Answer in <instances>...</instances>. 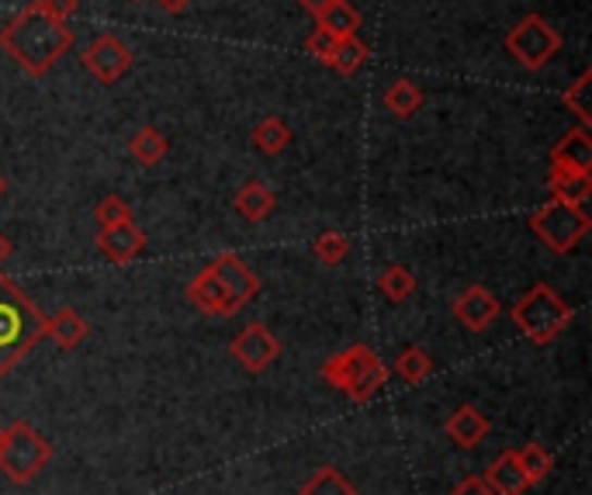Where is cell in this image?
Returning a JSON list of instances; mask_svg holds the SVG:
<instances>
[{
	"instance_id": "obj_15",
	"label": "cell",
	"mask_w": 592,
	"mask_h": 495,
	"mask_svg": "<svg viewBox=\"0 0 592 495\" xmlns=\"http://www.w3.org/2000/svg\"><path fill=\"white\" fill-rule=\"evenodd\" d=\"M551 166L589 174V170H592V132L585 125L568 128L565 136L555 146H551Z\"/></svg>"
},
{
	"instance_id": "obj_39",
	"label": "cell",
	"mask_w": 592,
	"mask_h": 495,
	"mask_svg": "<svg viewBox=\"0 0 592 495\" xmlns=\"http://www.w3.org/2000/svg\"><path fill=\"white\" fill-rule=\"evenodd\" d=\"M132 4H146V0H132Z\"/></svg>"
},
{
	"instance_id": "obj_31",
	"label": "cell",
	"mask_w": 592,
	"mask_h": 495,
	"mask_svg": "<svg viewBox=\"0 0 592 495\" xmlns=\"http://www.w3.org/2000/svg\"><path fill=\"white\" fill-rule=\"evenodd\" d=\"M94 222H98L101 228L119 225V222H132V205L122 195H104L98 201V208H94Z\"/></svg>"
},
{
	"instance_id": "obj_8",
	"label": "cell",
	"mask_w": 592,
	"mask_h": 495,
	"mask_svg": "<svg viewBox=\"0 0 592 495\" xmlns=\"http://www.w3.org/2000/svg\"><path fill=\"white\" fill-rule=\"evenodd\" d=\"M81 63H84V70L94 76V81L111 87V84H119L122 76L132 70L136 55H132V49L122 42L119 35H98V38H90V42L84 46Z\"/></svg>"
},
{
	"instance_id": "obj_16",
	"label": "cell",
	"mask_w": 592,
	"mask_h": 495,
	"mask_svg": "<svg viewBox=\"0 0 592 495\" xmlns=\"http://www.w3.org/2000/svg\"><path fill=\"white\" fill-rule=\"evenodd\" d=\"M495 495H523L527 488H530V482H527V474H523V468H520V461H517V450H503L495 461L489 465V471H485V479H482Z\"/></svg>"
},
{
	"instance_id": "obj_37",
	"label": "cell",
	"mask_w": 592,
	"mask_h": 495,
	"mask_svg": "<svg viewBox=\"0 0 592 495\" xmlns=\"http://www.w3.org/2000/svg\"><path fill=\"white\" fill-rule=\"evenodd\" d=\"M11 257H14V243H11V239H8L4 233H0V267H4V263H8Z\"/></svg>"
},
{
	"instance_id": "obj_32",
	"label": "cell",
	"mask_w": 592,
	"mask_h": 495,
	"mask_svg": "<svg viewBox=\"0 0 592 495\" xmlns=\"http://www.w3.org/2000/svg\"><path fill=\"white\" fill-rule=\"evenodd\" d=\"M333 42H336L333 35H326V32H322V28H316V32H312L309 38H305V52H309V55H316L319 63H326V60H330V52H333Z\"/></svg>"
},
{
	"instance_id": "obj_30",
	"label": "cell",
	"mask_w": 592,
	"mask_h": 495,
	"mask_svg": "<svg viewBox=\"0 0 592 495\" xmlns=\"http://www.w3.org/2000/svg\"><path fill=\"white\" fill-rule=\"evenodd\" d=\"M589 81H592V73L585 70L582 76H579V81L576 84H571L568 90H565V108L571 111V114H576V119H579V125H592V111H589Z\"/></svg>"
},
{
	"instance_id": "obj_11",
	"label": "cell",
	"mask_w": 592,
	"mask_h": 495,
	"mask_svg": "<svg viewBox=\"0 0 592 495\" xmlns=\"http://www.w3.org/2000/svg\"><path fill=\"white\" fill-rule=\"evenodd\" d=\"M499 312H503L499 298H495L489 288H482V284H468V288L461 292V298L454 301V319L471 333L489 330L492 322L499 319Z\"/></svg>"
},
{
	"instance_id": "obj_5",
	"label": "cell",
	"mask_w": 592,
	"mask_h": 495,
	"mask_svg": "<svg viewBox=\"0 0 592 495\" xmlns=\"http://www.w3.org/2000/svg\"><path fill=\"white\" fill-rule=\"evenodd\" d=\"M571 319H576V309H571L551 284H533V288L513 305V322H517L520 333L533 343V347L555 343L568 330Z\"/></svg>"
},
{
	"instance_id": "obj_34",
	"label": "cell",
	"mask_w": 592,
	"mask_h": 495,
	"mask_svg": "<svg viewBox=\"0 0 592 495\" xmlns=\"http://www.w3.org/2000/svg\"><path fill=\"white\" fill-rule=\"evenodd\" d=\"M451 495H495V492H492L482 479H474V474H471V479H465Z\"/></svg>"
},
{
	"instance_id": "obj_25",
	"label": "cell",
	"mask_w": 592,
	"mask_h": 495,
	"mask_svg": "<svg viewBox=\"0 0 592 495\" xmlns=\"http://www.w3.org/2000/svg\"><path fill=\"white\" fill-rule=\"evenodd\" d=\"M298 495H357V485L340 468L326 465V468H319L312 479L298 488Z\"/></svg>"
},
{
	"instance_id": "obj_26",
	"label": "cell",
	"mask_w": 592,
	"mask_h": 495,
	"mask_svg": "<svg viewBox=\"0 0 592 495\" xmlns=\"http://www.w3.org/2000/svg\"><path fill=\"white\" fill-rule=\"evenodd\" d=\"M378 288H381V295H385L388 301L403 305V301H409L416 295V274L409 271V267H403V263H392V267L381 271Z\"/></svg>"
},
{
	"instance_id": "obj_38",
	"label": "cell",
	"mask_w": 592,
	"mask_h": 495,
	"mask_svg": "<svg viewBox=\"0 0 592 495\" xmlns=\"http://www.w3.org/2000/svg\"><path fill=\"white\" fill-rule=\"evenodd\" d=\"M4 190H8V181H4V174H0V198H4Z\"/></svg>"
},
{
	"instance_id": "obj_23",
	"label": "cell",
	"mask_w": 592,
	"mask_h": 495,
	"mask_svg": "<svg viewBox=\"0 0 592 495\" xmlns=\"http://www.w3.org/2000/svg\"><path fill=\"white\" fill-rule=\"evenodd\" d=\"M250 143L263 152V157H278V152H284L292 146V128L271 114V119H263V122L254 125Z\"/></svg>"
},
{
	"instance_id": "obj_12",
	"label": "cell",
	"mask_w": 592,
	"mask_h": 495,
	"mask_svg": "<svg viewBox=\"0 0 592 495\" xmlns=\"http://www.w3.org/2000/svg\"><path fill=\"white\" fill-rule=\"evenodd\" d=\"M187 301L195 305L201 315H208V319H233L239 312V305L225 295V288L215 281V274L208 271V267H205L201 274L190 277V284H187Z\"/></svg>"
},
{
	"instance_id": "obj_24",
	"label": "cell",
	"mask_w": 592,
	"mask_h": 495,
	"mask_svg": "<svg viewBox=\"0 0 592 495\" xmlns=\"http://www.w3.org/2000/svg\"><path fill=\"white\" fill-rule=\"evenodd\" d=\"M385 108L395 114V119H403V122H409L412 114L423 108V90H419L412 81H395V84H388V90H385Z\"/></svg>"
},
{
	"instance_id": "obj_14",
	"label": "cell",
	"mask_w": 592,
	"mask_h": 495,
	"mask_svg": "<svg viewBox=\"0 0 592 495\" xmlns=\"http://www.w3.org/2000/svg\"><path fill=\"white\" fill-rule=\"evenodd\" d=\"M444 433H447V441L457 444L461 450H474L479 447L485 436L492 433V419L479 409V406H457L451 416H447V423H444Z\"/></svg>"
},
{
	"instance_id": "obj_2",
	"label": "cell",
	"mask_w": 592,
	"mask_h": 495,
	"mask_svg": "<svg viewBox=\"0 0 592 495\" xmlns=\"http://www.w3.org/2000/svg\"><path fill=\"white\" fill-rule=\"evenodd\" d=\"M42 336H46L42 309L11 277L0 274V378L22 364Z\"/></svg>"
},
{
	"instance_id": "obj_19",
	"label": "cell",
	"mask_w": 592,
	"mask_h": 495,
	"mask_svg": "<svg viewBox=\"0 0 592 495\" xmlns=\"http://www.w3.org/2000/svg\"><path fill=\"white\" fill-rule=\"evenodd\" d=\"M87 322H84V315L76 312V309H60L55 315H49L46 319V336L55 343L60 350H76L81 343L87 339Z\"/></svg>"
},
{
	"instance_id": "obj_33",
	"label": "cell",
	"mask_w": 592,
	"mask_h": 495,
	"mask_svg": "<svg viewBox=\"0 0 592 495\" xmlns=\"http://www.w3.org/2000/svg\"><path fill=\"white\" fill-rule=\"evenodd\" d=\"M38 8L49 11L52 17H60V22H66V17L81 11V0H38Z\"/></svg>"
},
{
	"instance_id": "obj_36",
	"label": "cell",
	"mask_w": 592,
	"mask_h": 495,
	"mask_svg": "<svg viewBox=\"0 0 592 495\" xmlns=\"http://www.w3.org/2000/svg\"><path fill=\"white\" fill-rule=\"evenodd\" d=\"M326 4H330V0H298V8H301V11H309L312 17H319Z\"/></svg>"
},
{
	"instance_id": "obj_3",
	"label": "cell",
	"mask_w": 592,
	"mask_h": 495,
	"mask_svg": "<svg viewBox=\"0 0 592 495\" xmlns=\"http://www.w3.org/2000/svg\"><path fill=\"white\" fill-rule=\"evenodd\" d=\"M388 374H392L388 364L368 347V343H354V347L333 354L326 364H322V378H326L336 392L354 398L357 406L371 403V398L385 388Z\"/></svg>"
},
{
	"instance_id": "obj_28",
	"label": "cell",
	"mask_w": 592,
	"mask_h": 495,
	"mask_svg": "<svg viewBox=\"0 0 592 495\" xmlns=\"http://www.w3.org/2000/svg\"><path fill=\"white\" fill-rule=\"evenodd\" d=\"M395 374L409 381V385H419V381H427L433 374V357L423 347H406L395 360Z\"/></svg>"
},
{
	"instance_id": "obj_22",
	"label": "cell",
	"mask_w": 592,
	"mask_h": 495,
	"mask_svg": "<svg viewBox=\"0 0 592 495\" xmlns=\"http://www.w3.org/2000/svg\"><path fill=\"white\" fill-rule=\"evenodd\" d=\"M319 28L333 35V38H343V35H357L360 28V11L354 4H347V0H330L326 8H322V14L316 17Z\"/></svg>"
},
{
	"instance_id": "obj_21",
	"label": "cell",
	"mask_w": 592,
	"mask_h": 495,
	"mask_svg": "<svg viewBox=\"0 0 592 495\" xmlns=\"http://www.w3.org/2000/svg\"><path fill=\"white\" fill-rule=\"evenodd\" d=\"M166 149H170L166 136L152 125H143L136 136L128 139V152L139 166H160L166 160Z\"/></svg>"
},
{
	"instance_id": "obj_13",
	"label": "cell",
	"mask_w": 592,
	"mask_h": 495,
	"mask_svg": "<svg viewBox=\"0 0 592 495\" xmlns=\"http://www.w3.org/2000/svg\"><path fill=\"white\" fill-rule=\"evenodd\" d=\"M98 250L108 263H132L136 257H143L146 250V233L132 222H119V225H108L98 233Z\"/></svg>"
},
{
	"instance_id": "obj_29",
	"label": "cell",
	"mask_w": 592,
	"mask_h": 495,
	"mask_svg": "<svg viewBox=\"0 0 592 495\" xmlns=\"http://www.w3.org/2000/svg\"><path fill=\"white\" fill-rule=\"evenodd\" d=\"M312 253L319 263H326V267H340L343 260L350 257V239L336 233V228H326V233H319L312 239Z\"/></svg>"
},
{
	"instance_id": "obj_4",
	"label": "cell",
	"mask_w": 592,
	"mask_h": 495,
	"mask_svg": "<svg viewBox=\"0 0 592 495\" xmlns=\"http://www.w3.org/2000/svg\"><path fill=\"white\" fill-rule=\"evenodd\" d=\"M52 465V444L28 419H14L0 430V474L11 485H32Z\"/></svg>"
},
{
	"instance_id": "obj_35",
	"label": "cell",
	"mask_w": 592,
	"mask_h": 495,
	"mask_svg": "<svg viewBox=\"0 0 592 495\" xmlns=\"http://www.w3.org/2000/svg\"><path fill=\"white\" fill-rule=\"evenodd\" d=\"M157 4H160V11H166V14H181V11L190 8V0H157Z\"/></svg>"
},
{
	"instance_id": "obj_7",
	"label": "cell",
	"mask_w": 592,
	"mask_h": 495,
	"mask_svg": "<svg viewBox=\"0 0 592 495\" xmlns=\"http://www.w3.org/2000/svg\"><path fill=\"white\" fill-rule=\"evenodd\" d=\"M558 49H562V35L551 28L541 14H527V17H520L517 25L509 28V35H506V52L517 60L523 70H530V73H538V70H544L551 60L558 55Z\"/></svg>"
},
{
	"instance_id": "obj_10",
	"label": "cell",
	"mask_w": 592,
	"mask_h": 495,
	"mask_svg": "<svg viewBox=\"0 0 592 495\" xmlns=\"http://www.w3.org/2000/svg\"><path fill=\"white\" fill-rule=\"evenodd\" d=\"M208 271L215 274V281L225 288V295L233 298L239 309L243 305H250L257 295H260V277L246 267L236 253H222V257H215L212 263H208Z\"/></svg>"
},
{
	"instance_id": "obj_17",
	"label": "cell",
	"mask_w": 592,
	"mask_h": 495,
	"mask_svg": "<svg viewBox=\"0 0 592 495\" xmlns=\"http://www.w3.org/2000/svg\"><path fill=\"white\" fill-rule=\"evenodd\" d=\"M233 208L246 219V222H267L274 215V208H278V198H274V190L260 184V181H246L239 190H236V198H233Z\"/></svg>"
},
{
	"instance_id": "obj_1",
	"label": "cell",
	"mask_w": 592,
	"mask_h": 495,
	"mask_svg": "<svg viewBox=\"0 0 592 495\" xmlns=\"http://www.w3.org/2000/svg\"><path fill=\"white\" fill-rule=\"evenodd\" d=\"M0 49L28 76H46L73 49V32L66 22L38 8L35 0L0 28Z\"/></svg>"
},
{
	"instance_id": "obj_20",
	"label": "cell",
	"mask_w": 592,
	"mask_h": 495,
	"mask_svg": "<svg viewBox=\"0 0 592 495\" xmlns=\"http://www.w3.org/2000/svg\"><path fill=\"white\" fill-rule=\"evenodd\" d=\"M368 55H371L368 42H360L357 35H343V38H336V42H333V52H330L326 66L333 73H340V76H354L360 66L368 63Z\"/></svg>"
},
{
	"instance_id": "obj_9",
	"label": "cell",
	"mask_w": 592,
	"mask_h": 495,
	"mask_svg": "<svg viewBox=\"0 0 592 495\" xmlns=\"http://www.w3.org/2000/svg\"><path fill=\"white\" fill-rule=\"evenodd\" d=\"M233 357L243 364V371L250 374H263L267 368L274 364L278 354H281V339L263 326V322H250V326H243L239 336L233 339Z\"/></svg>"
},
{
	"instance_id": "obj_40",
	"label": "cell",
	"mask_w": 592,
	"mask_h": 495,
	"mask_svg": "<svg viewBox=\"0 0 592 495\" xmlns=\"http://www.w3.org/2000/svg\"><path fill=\"white\" fill-rule=\"evenodd\" d=\"M0 430H4V426H0Z\"/></svg>"
},
{
	"instance_id": "obj_27",
	"label": "cell",
	"mask_w": 592,
	"mask_h": 495,
	"mask_svg": "<svg viewBox=\"0 0 592 495\" xmlns=\"http://www.w3.org/2000/svg\"><path fill=\"white\" fill-rule=\"evenodd\" d=\"M517 461H520V468H523V474H527V482H530V485L544 482L547 474L555 471V454H551L544 444H523V447L517 450Z\"/></svg>"
},
{
	"instance_id": "obj_18",
	"label": "cell",
	"mask_w": 592,
	"mask_h": 495,
	"mask_svg": "<svg viewBox=\"0 0 592 495\" xmlns=\"http://www.w3.org/2000/svg\"><path fill=\"white\" fill-rule=\"evenodd\" d=\"M547 187H551V198H555V201H568V205H579V208H585L589 198H592V177L579 174V170L551 166Z\"/></svg>"
},
{
	"instance_id": "obj_6",
	"label": "cell",
	"mask_w": 592,
	"mask_h": 495,
	"mask_svg": "<svg viewBox=\"0 0 592 495\" xmlns=\"http://www.w3.org/2000/svg\"><path fill=\"white\" fill-rule=\"evenodd\" d=\"M589 228H592V219L585 208L555 201V198L530 215V233L538 236L551 253H562V257L576 250V246L589 236Z\"/></svg>"
}]
</instances>
